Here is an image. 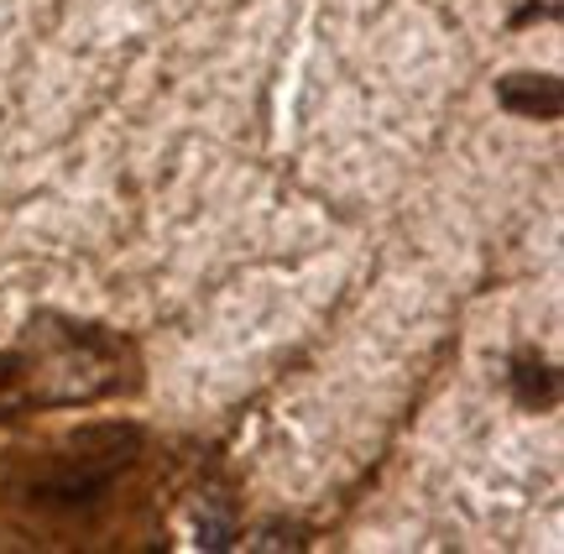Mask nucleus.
<instances>
[{
    "instance_id": "nucleus-1",
    "label": "nucleus",
    "mask_w": 564,
    "mask_h": 554,
    "mask_svg": "<svg viewBox=\"0 0 564 554\" xmlns=\"http://www.w3.org/2000/svg\"><path fill=\"white\" fill-rule=\"evenodd\" d=\"M497 100L507 105V110H518V116H544V121H554L560 116V79H528V74H512V79L497 84Z\"/></svg>"
}]
</instances>
